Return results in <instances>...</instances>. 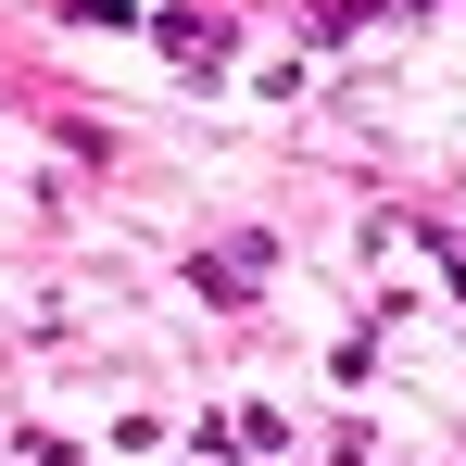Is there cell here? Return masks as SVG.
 I'll return each mask as SVG.
<instances>
[{
  "mask_svg": "<svg viewBox=\"0 0 466 466\" xmlns=\"http://www.w3.org/2000/svg\"><path fill=\"white\" fill-rule=\"evenodd\" d=\"M164 51H177V64H215V51H228V13H164Z\"/></svg>",
  "mask_w": 466,
  "mask_h": 466,
  "instance_id": "obj_1",
  "label": "cell"
}]
</instances>
